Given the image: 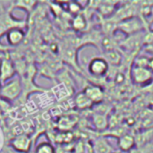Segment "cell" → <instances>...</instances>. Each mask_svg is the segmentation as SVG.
Instances as JSON below:
<instances>
[{
    "mask_svg": "<svg viewBox=\"0 0 153 153\" xmlns=\"http://www.w3.org/2000/svg\"><path fill=\"white\" fill-rule=\"evenodd\" d=\"M22 91V80L14 78L3 84L0 89V97L6 101H14L21 96Z\"/></svg>",
    "mask_w": 153,
    "mask_h": 153,
    "instance_id": "cell-1",
    "label": "cell"
},
{
    "mask_svg": "<svg viewBox=\"0 0 153 153\" xmlns=\"http://www.w3.org/2000/svg\"><path fill=\"white\" fill-rule=\"evenodd\" d=\"M109 64L104 56H96L90 60L88 64V72L91 75L101 78L108 74L109 71Z\"/></svg>",
    "mask_w": 153,
    "mask_h": 153,
    "instance_id": "cell-2",
    "label": "cell"
},
{
    "mask_svg": "<svg viewBox=\"0 0 153 153\" xmlns=\"http://www.w3.org/2000/svg\"><path fill=\"white\" fill-rule=\"evenodd\" d=\"M143 22L138 17L133 16L131 18L123 20L117 23V30H119L121 32L127 36H131L136 33H139L143 28Z\"/></svg>",
    "mask_w": 153,
    "mask_h": 153,
    "instance_id": "cell-3",
    "label": "cell"
},
{
    "mask_svg": "<svg viewBox=\"0 0 153 153\" xmlns=\"http://www.w3.org/2000/svg\"><path fill=\"white\" fill-rule=\"evenodd\" d=\"M131 78L134 83L145 86L152 82L153 72L148 67L134 65L131 71Z\"/></svg>",
    "mask_w": 153,
    "mask_h": 153,
    "instance_id": "cell-4",
    "label": "cell"
},
{
    "mask_svg": "<svg viewBox=\"0 0 153 153\" xmlns=\"http://www.w3.org/2000/svg\"><path fill=\"white\" fill-rule=\"evenodd\" d=\"M12 149L19 153H29L32 146V139L27 134H20L10 141Z\"/></svg>",
    "mask_w": 153,
    "mask_h": 153,
    "instance_id": "cell-5",
    "label": "cell"
},
{
    "mask_svg": "<svg viewBox=\"0 0 153 153\" xmlns=\"http://www.w3.org/2000/svg\"><path fill=\"white\" fill-rule=\"evenodd\" d=\"M15 66L9 57H2L0 59V82L5 83L12 80L15 75Z\"/></svg>",
    "mask_w": 153,
    "mask_h": 153,
    "instance_id": "cell-6",
    "label": "cell"
},
{
    "mask_svg": "<svg viewBox=\"0 0 153 153\" xmlns=\"http://www.w3.org/2000/svg\"><path fill=\"white\" fill-rule=\"evenodd\" d=\"M85 95L93 102V104H100L104 99V91L100 86L91 84L87 85L82 91Z\"/></svg>",
    "mask_w": 153,
    "mask_h": 153,
    "instance_id": "cell-7",
    "label": "cell"
},
{
    "mask_svg": "<svg viewBox=\"0 0 153 153\" xmlns=\"http://www.w3.org/2000/svg\"><path fill=\"white\" fill-rule=\"evenodd\" d=\"M117 148L122 152H130L136 147L135 137L129 134H124L117 138Z\"/></svg>",
    "mask_w": 153,
    "mask_h": 153,
    "instance_id": "cell-8",
    "label": "cell"
},
{
    "mask_svg": "<svg viewBox=\"0 0 153 153\" xmlns=\"http://www.w3.org/2000/svg\"><path fill=\"white\" fill-rule=\"evenodd\" d=\"M24 39V31L21 28L13 27L7 30L6 32V40L11 46L19 45Z\"/></svg>",
    "mask_w": 153,
    "mask_h": 153,
    "instance_id": "cell-9",
    "label": "cell"
},
{
    "mask_svg": "<svg viewBox=\"0 0 153 153\" xmlns=\"http://www.w3.org/2000/svg\"><path fill=\"white\" fill-rule=\"evenodd\" d=\"M93 102L85 95L83 91L78 92L74 97V107L80 110H86L93 106Z\"/></svg>",
    "mask_w": 153,
    "mask_h": 153,
    "instance_id": "cell-10",
    "label": "cell"
},
{
    "mask_svg": "<svg viewBox=\"0 0 153 153\" xmlns=\"http://www.w3.org/2000/svg\"><path fill=\"white\" fill-rule=\"evenodd\" d=\"M108 118L106 115L101 114H94L92 117V123L95 126V128L99 131H104L108 128Z\"/></svg>",
    "mask_w": 153,
    "mask_h": 153,
    "instance_id": "cell-11",
    "label": "cell"
},
{
    "mask_svg": "<svg viewBox=\"0 0 153 153\" xmlns=\"http://www.w3.org/2000/svg\"><path fill=\"white\" fill-rule=\"evenodd\" d=\"M92 145L94 153H111V146L104 140V139H98L96 140Z\"/></svg>",
    "mask_w": 153,
    "mask_h": 153,
    "instance_id": "cell-12",
    "label": "cell"
},
{
    "mask_svg": "<svg viewBox=\"0 0 153 153\" xmlns=\"http://www.w3.org/2000/svg\"><path fill=\"white\" fill-rule=\"evenodd\" d=\"M72 26L76 30H83L87 27V20L85 16L82 13L76 14L73 19Z\"/></svg>",
    "mask_w": 153,
    "mask_h": 153,
    "instance_id": "cell-13",
    "label": "cell"
},
{
    "mask_svg": "<svg viewBox=\"0 0 153 153\" xmlns=\"http://www.w3.org/2000/svg\"><path fill=\"white\" fill-rule=\"evenodd\" d=\"M104 58L108 62V64H113V65H118L122 59L121 55L119 54L118 51L115 49H111L108 51H106Z\"/></svg>",
    "mask_w": 153,
    "mask_h": 153,
    "instance_id": "cell-14",
    "label": "cell"
},
{
    "mask_svg": "<svg viewBox=\"0 0 153 153\" xmlns=\"http://www.w3.org/2000/svg\"><path fill=\"white\" fill-rule=\"evenodd\" d=\"M34 153H56V149L51 143L42 142L36 146Z\"/></svg>",
    "mask_w": 153,
    "mask_h": 153,
    "instance_id": "cell-15",
    "label": "cell"
},
{
    "mask_svg": "<svg viewBox=\"0 0 153 153\" xmlns=\"http://www.w3.org/2000/svg\"><path fill=\"white\" fill-rule=\"evenodd\" d=\"M115 4H117V3H113V2L102 3V4L100 6H99L102 15H109L110 13H112L113 11L115 10Z\"/></svg>",
    "mask_w": 153,
    "mask_h": 153,
    "instance_id": "cell-16",
    "label": "cell"
},
{
    "mask_svg": "<svg viewBox=\"0 0 153 153\" xmlns=\"http://www.w3.org/2000/svg\"><path fill=\"white\" fill-rule=\"evenodd\" d=\"M129 153H153V142L142 146H136Z\"/></svg>",
    "mask_w": 153,
    "mask_h": 153,
    "instance_id": "cell-17",
    "label": "cell"
},
{
    "mask_svg": "<svg viewBox=\"0 0 153 153\" xmlns=\"http://www.w3.org/2000/svg\"><path fill=\"white\" fill-rule=\"evenodd\" d=\"M59 128L62 130H69L74 126V121L71 120L70 117H62L59 120Z\"/></svg>",
    "mask_w": 153,
    "mask_h": 153,
    "instance_id": "cell-18",
    "label": "cell"
},
{
    "mask_svg": "<svg viewBox=\"0 0 153 153\" xmlns=\"http://www.w3.org/2000/svg\"><path fill=\"white\" fill-rule=\"evenodd\" d=\"M36 4L35 2H30V1H21V2H17L16 3V6L19 7V8H22V9H25L27 12L29 11H31L33 6Z\"/></svg>",
    "mask_w": 153,
    "mask_h": 153,
    "instance_id": "cell-19",
    "label": "cell"
},
{
    "mask_svg": "<svg viewBox=\"0 0 153 153\" xmlns=\"http://www.w3.org/2000/svg\"><path fill=\"white\" fill-rule=\"evenodd\" d=\"M67 9L70 11V13H75L76 15V14H79V12L81 11L82 7L77 2H70V3H67Z\"/></svg>",
    "mask_w": 153,
    "mask_h": 153,
    "instance_id": "cell-20",
    "label": "cell"
}]
</instances>
